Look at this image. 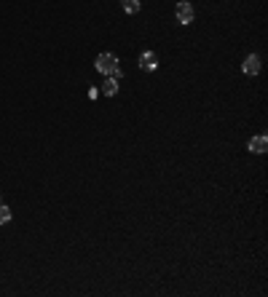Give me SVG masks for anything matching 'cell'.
Wrapping results in <instances>:
<instances>
[{"label": "cell", "mask_w": 268, "mask_h": 297, "mask_svg": "<svg viewBox=\"0 0 268 297\" xmlns=\"http://www.w3.org/2000/svg\"><path fill=\"white\" fill-rule=\"evenodd\" d=\"M94 67L99 70L102 75H113V78H121L123 75V70H121L118 56H115V54H99L97 62H94Z\"/></svg>", "instance_id": "6da1fadb"}, {"label": "cell", "mask_w": 268, "mask_h": 297, "mask_svg": "<svg viewBox=\"0 0 268 297\" xmlns=\"http://www.w3.org/2000/svg\"><path fill=\"white\" fill-rule=\"evenodd\" d=\"M241 70H244V75H258V73H260V56H255V54H250L247 59H244V65H241Z\"/></svg>", "instance_id": "277c9868"}, {"label": "cell", "mask_w": 268, "mask_h": 297, "mask_svg": "<svg viewBox=\"0 0 268 297\" xmlns=\"http://www.w3.org/2000/svg\"><path fill=\"white\" fill-rule=\"evenodd\" d=\"M174 16H177L180 25H191V22H193V8H191V3H177V8H174Z\"/></svg>", "instance_id": "7a4b0ae2"}, {"label": "cell", "mask_w": 268, "mask_h": 297, "mask_svg": "<svg viewBox=\"0 0 268 297\" xmlns=\"http://www.w3.org/2000/svg\"><path fill=\"white\" fill-rule=\"evenodd\" d=\"M126 14H139V0H121Z\"/></svg>", "instance_id": "52a82bcc"}, {"label": "cell", "mask_w": 268, "mask_h": 297, "mask_svg": "<svg viewBox=\"0 0 268 297\" xmlns=\"http://www.w3.org/2000/svg\"><path fill=\"white\" fill-rule=\"evenodd\" d=\"M247 147H250V153H258V156H260V153H265V150H268V137H265V134L252 137Z\"/></svg>", "instance_id": "5b68a950"}, {"label": "cell", "mask_w": 268, "mask_h": 297, "mask_svg": "<svg viewBox=\"0 0 268 297\" xmlns=\"http://www.w3.org/2000/svg\"><path fill=\"white\" fill-rule=\"evenodd\" d=\"M102 94H105V97H115V94H118V78H108V80H105L102 83Z\"/></svg>", "instance_id": "8992f818"}, {"label": "cell", "mask_w": 268, "mask_h": 297, "mask_svg": "<svg viewBox=\"0 0 268 297\" xmlns=\"http://www.w3.org/2000/svg\"><path fill=\"white\" fill-rule=\"evenodd\" d=\"M11 217H14V215H11V209H8L6 204H0V225H8Z\"/></svg>", "instance_id": "ba28073f"}, {"label": "cell", "mask_w": 268, "mask_h": 297, "mask_svg": "<svg viewBox=\"0 0 268 297\" xmlns=\"http://www.w3.org/2000/svg\"><path fill=\"white\" fill-rule=\"evenodd\" d=\"M139 67L145 70V73H153V70L158 67V56L153 51H145V54H139Z\"/></svg>", "instance_id": "3957f363"}]
</instances>
